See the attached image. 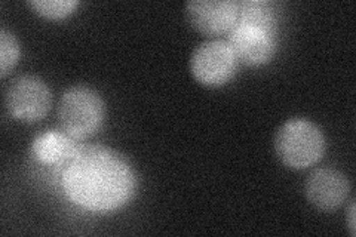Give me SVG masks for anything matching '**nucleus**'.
Here are the masks:
<instances>
[{
    "instance_id": "f257e3e1",
    "label": "nucleus",
    "mask_w": 356,
    "mask_h": 237,
    "mask_svg": "<svg viewBox=\"0 0 356 237\" xmlns=\"http://www.w3.org/2000/svg\"><path fill=\"white\" fill-rule=\"evenodd\" d=\"M63 188L88 211L111 212L125 206L137 188V175L127 157L106 145H79L64 166Z\"/></svg>"
},
{
    "instance_id": "f03ea898",
    "label": "nucleus",
    "mask_w": 356,
    "mask_h": 237,
    "mask_svg": "<svg viewBox=\"0 0 356 237\" xmlns=\"http://www.w3.org/2000/svg\"><path fill=\"white\" fill-rule=\"evenodd\" d=\"M227 44L236 61L260 67L273 60L277 48V14L264 0L238 3V19L229 31Z\"/></svg>"
},
{
    "instance_id": "7ed1b4c3",
    "label": "nucleus",
    "mask_w": 356,
    "mask_h": 237,
    "mask_svg": "<svg viewBox=\"0 0 356 237\" xmlns=\"http://www.w3.org/2000/svg\"><path fill=\"white\" fill-rule=\"evenodd\" d=\"M275 152L286 167L307 169L325 153L324 132L307 119H289L275 135Z\"/></svg>"
},
{
    "instance_id": "20e7f679",
    "label": "nucleus",
    "mask_w": 356,
    "mask_h": 237,
    "mask_svg": "<svg viewBox=\"0 0 356 237\" xmlns=\"http://www.w3.org/2000/svg\"><path fill=\"white\" fill-rule=\"evenodd\" d=\"M104 116V101L97 91L88 86H72L60 99V126L77 141L97 133L103 126Z\"/></svg>"
},
{
    "instance_id": "39448f33",
    "label": "nucleus",
    "mask_w": 356,
    "mask_h": 237,
    "mask_svg": "<svg viewBox=\"0 0 356 237\" xmlns=\"http://www.w3.org/2000/svg\"><path fill=\"white\" fill-rule=\"evenodd\" d=\"M5 104L9 115L24 123H35L48 115L52 94L42 79L26 74L14 79L6 89Z\"/></svg>"
},
{
    "instance_id": "423d86ee",
    "label": "nucleus",
    "mask_w": 356,
    "mask_h": 237,
    "mask_svg": "<svg viewBox=\"0 0 356 237\" xmlns=\"http://www.w3.org/2000/svg\"><path fill=\"white\" fill-rule=\"evenodd\" d=\"M238 61L225 40H208L193 51L191 72L196 81L208 88L229 83L236 73Z\"/></svg>"
},
{
    "instance_id": "0eeeda50",
    "label": "nucleus",
    "mask_w": 356,
    "mask_h": 237,
    "mask_svg": "<svg viewBox=\"0 0 356 237\" xmlns=\"http://www.w3.org/2000/svg\"><path fill=\"white\" fill-rule=\"evenodd\" d=\"M188 24L207 36L229 33L238 19V3L233 0H192L186 3Z\"/></svg>"
},
{
    "instance_id": "6e6552de",
    "label": "nucleus",
    "mask_w": 356,
    "mask_h": 237,
    "mask_svg": "<svg viewBox=\"0 0 356 237\" xmlns=\"http://www.w3.org/2000/svg\"><path fill=\"white\" fill-rule=\"evenodd\" d=\"M305 191L307 200L319 211H334L346 202L350 183L343 172L332 167H321L306 179Z\"/></svg>"
},
{
    "instance_id": "1a4fd4ad",
    "label": "nucleus",
    "mask_w": 356,
    "mask_h": 237,
    "mask_svg": "<svg viewBox=\"0 0 356 237\" xmlns=\"http://www.w3.org/2000/svg\"><path fill=\"white\" fill-rule=\"evenodd\" d=\"M77 140L63 129H49L39 133L31 142V157L43 166H65L79 149Z\"/></svg>"
},
{
    "instance_id": "9d476101",
    "label": "nucleus",
    "mask_w": 356,
    "mask_h": 237,
    "mask_svg": "<svg viewBox=\"0 0 356 237\" xmlns=\"http://www.w3.org/2000/svg\"><path fill=\"white\" fill-rule=\"evenodd\" d=\"M29 6L43 18L63 19L74 13L79 2L76 0H31Z\"/></svg>"
},
{
    "instance_id": "9b49d317",
    "label": "nucleus",
    "mask_w": 356,
    "mask_h": 237,
    "mask_svg": "<svg viewBox=\"0 0 356 237\" xmlns=\"http://www.w3.org/2000/svg\"><path fill=\"white\" fill-rule=\"evenodd\" d=\"M19 58V43L13 33L0 30V76L6 77Z\"/></svg>"
},
{
    "instance_id": "f8f14e48",
    "label": "nucleus",
    "mask_w": 356,
    "mask_h": 237,
    "mask_svg": "<svg viewBox=\"0 0 356 237\" xmlns=\"http://www.w3.org/2000/svg\"><path fill=\"white\" fill-rule=\"evenodd\" d=\"M355 203L350 205V211H349V229H350V234H355Z\"/></svg>"
}]
</instances>
